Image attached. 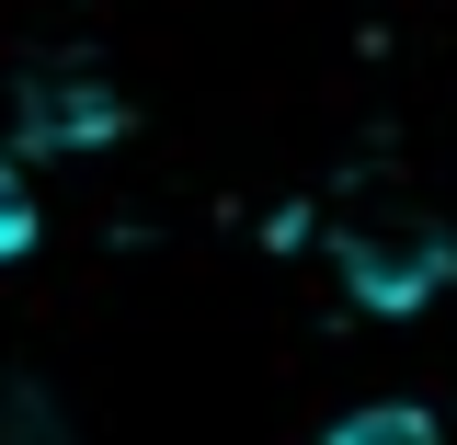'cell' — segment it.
Masks as SVG:
<instances>
[{"label": "cell", "instance_id": "6da1fadb", "mask_svg": "<svg viewBox=\"0 0 457 445\" xmlns=\"http://www.w3.org/2000/svg\"><path fill=\"white\" fill-rule=\"evenodd\" d=\"M332 263H343V297H354V309L411 320V309H435V297L457 285V240H446L435 206H389V194H366V206H343Z\"/></svg>", "mask_w": 457, "mask_h": 445}, {"label": "cell", "instance_id": "7a4b0ae2", "mask_svg": "<svg viewBox=\"0 0 457 445\" xmlns=\"http://www.w3.org/2000/svg\"><path fill=\"white\" fill-rule=\"evenodd\" d=\"M0 445H69V411H57L46 377H23L12 354H0Z\"/></svg>", "mask_w": 457, "mask_h": 445}, {"label": "cell", "instance_id": "3957f363", "mask_svg": "<svg viewBox=\"0 0 457 445\" xmlns=\"http://www.w3.org/2000/svg\"><path fill=\"white\" fill-rule=\"evenodd\" d=\"M320 445H446V423H435L423 400H366V411H343Z\"/></svg>", "mask_w": 457, "mask_h": 445}, {"label": "cell", "instance_id": "277c9868", "mask_svg": "<svg viewBox=\"0 0 457 445\" xmlns=\"http://www.w3.org/2000/svg\"><path fill=\"white\" fill-rule=\"evenodd\" d=\"M35 240H46L35 183H23V161H12V149H0V275H12V263H35Z\"/></svg>", "mask_w": 457, "mask_h": 445}]
</instances>
